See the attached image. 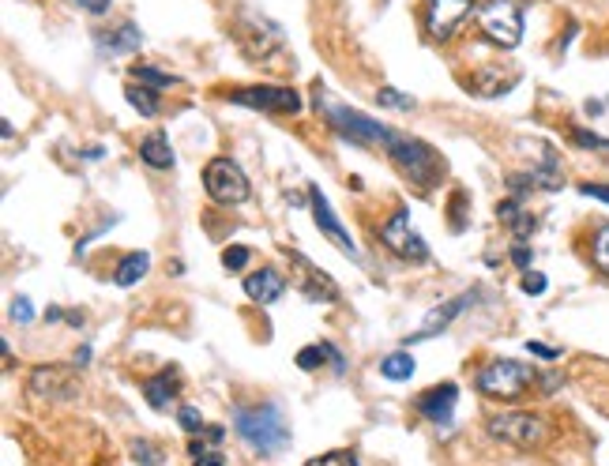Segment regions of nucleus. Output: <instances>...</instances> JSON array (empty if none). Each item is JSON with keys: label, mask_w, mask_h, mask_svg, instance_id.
Returning <instances> with one entry per match:
<instances>
[{"label": "nucleus", "mask_w": 609, "mask_h": 466, "mask_svg": "<svg viewBox=\"0 0 609 466\" xmlns=\"http://www.w3.org/2000/svg\"><path fill=\"white\" fill-rule=\"evenodd\" d=\"M377 98H380V106H391V109H414V98L399 95L395 87H380V90H377Z\"/></svg>", "instance_id": "obj_33"}, {"label": "nucleus", "mask_w": 609, "mask_h": 466, "mask_svg": "<svg viewBox=\"0 0 609 466\" xmlns=\"http://www.w3.org/2000/svg\"><path fill=\"white\" fill-rule=\"evenodd\" d=\"M181 395V372L177 368H162L155 377L143 380V399L150 410H170V402H177Z\"/></svg>", "instance_id": "obj_17"}, {"label": "nucleus", "mask_w": 609, "mask_h": 466, "mask_svg": "<svg viewBox=\"0 0 609 466\" xmlns=\"http://www.w3.org/2000/svg\"><path fill=\"white\" fill-rule=\"evenodd\" d=\"M237 42L256 60V65H260V60H263V65H286L283 30L271 19L256 16V12H241L237 16Z\"/></svg>", "instance_id": "obj_4"}, {"label": "nucleus", "mask_w": 609, "mask_h": 466, "mask_svg": "<svg viewBox=\"0 0 609 466\" xmlns=\"http://www.w3.org/2000/svg\"><path fill=\"white\" fill-rule=\"evenodd\" d=\"M233 432L245 440L256 455H279L290 444V421L279 402H260V407H237L233 410Z\"/></svg>", "instance_id": "obj_1"}, {"label": "nucleus", "mask_w": 609, "mask_h": 466, "mask_svg": "<svg viewBox=\"0 0 609 466\" xmlns=\"http://www.w3.org/2000/svg\"><path fill=\"white\" fill-rule=\"evenodd\" d=\"M580 192L583 196H591V200H602V203H609V184H580Z\"/></svg>", "instance_id": "obj_36"}, {"label": "nucleus", "mask_w": 609, "mask_h": 466, "mask_svg": "<svg viewBox=\"0 0 609 466\" xmlns=\"http://www.w3.org/2000/svg\"><path fill=\"white\" fill-rule=\"evenodd\" d=\"M531 384H538L534 365L515 361V357H497V361H490L478 372V391L490 395V399H508L511 402V399L527 395Z\"/></svg>", "instance_id": "obj_5"}, {"label": "nucleus", "mask_w": 609, "mask_h": 466, "mask_svg": "<svg viewBox=\"0 0 609 466\" xmlns=\"http://www.w3.org/2000/svg\"><path fill=\"white\" fill-rule=\"evenodd\" d=\"M474 297H478V294L470 290V294H459V297H451V301H440V305L433 308V313L421 320V327L410 335V343H421V338H433V335L448 331V327H451V320L459 316V313H467V308L474 305Z\"/></svg>", "instance_id": "obj_16"}, {"label": "nucleus", "mask_w": 609, "mask_h": 466, "mask_svg": "<svg viewBox=\"0 0 609 466\" xmlns=\"http://www.w3.org/2000/svg\"><path fill=\"white\" fill-rule=\"evenodd\" d=\"M497 219H501V223H504L515 237H520V241L534 233V214H531V211H523V203L515 200V196H511V200H504V203H497Z\"/></svg>", "instance_id": "obj_20"}, {"label": "nucleus", "mask_w": 609, "mask_h": 466, "mask_svg": "<svg viewBox=\"0 0 609 466\" xmlns=\"http://www.w3.org/2000/svg\"><path fill=\"white\" fill-rule=\"evenodd\" d=\"M490 437L501 440V444H511V448H542L550 440V425L538 414H527V410H508V414H493L490 418Z\"/></svg>", "instance_id": "obj_6"}, {"label": "nucleus", "mask_w": 609, "mask_h": 466, "mask_svg": "<svg viewBox=\"0 0 609 466\" xmlns=\"http://www.w3.org/2000/svg\"><path fill=\"white\" fill-rule=\"evenodd\" d=\"M511 260H515V267H523V271H531V248H511Z\"/></svg>", "instance_id": "obj_39"}, {"label": "nucleus", "mask_w": 609, "mask_h": 466, "mask_svg": "<svg viewBox=\"0 0 609 466\" xmlns=\"http://www.w3.org/2000/svg\"><path fill=\"white\" fill-rule=\"evenodd\" d=\"M192 466H226V459H222L219 451H211V448H207V451H200V455L192 459Z\"/></svg>", "instance_id": "obj_37"}, {"label": "nucleus", "mask_w": 609, "mask_h": 466, "mask_svg": "<svg viewBox=\"0 0 609 466\" xmlns=\"http://www.w3.org/2000/svg\"><path fill=\"white\" fill-rule=\"evenodd\" d=\"M139 159L150 166V170H173V147H170V136L166 132H150L139 140Z\"/></svg>", "instance_id": "obj_19"}, {"label": "nucleus", "mask_w": 609, "mask_h": 466, "mask_svg": "<svg viewBox=\"0 0 609 466\" xmlns=\"http://www.w3.org/2000/svg\"><path fill=\"white\" fill-rule=\"evenodd\" d=\"M304 466H357V455H354V451H346V448H339V451H327V455L309 459Z\"/></svg>", "instance_id": "obj_30"}, {"label": "nucleus", "mask_w": 609, "mask_h": 466, "mask_svg": "<svg viewBox=\"0 0 609 466\" xmlns=\"http://www.w3.org/2000/svg\"><path fill=\"white\" fill-rule=\"evenodd\" d=\"M380 241H384L387 253H395V256L407 260V264H421V260H429V248H425L421 233L410 226L407 207H399V211H395L391 219L380 226Z\"/></svg>", "instance_id": "obj_9"}, {"label": "nucleus", "mask_w": 609, "mask_h": 466, "mask_svg": "<svg viewBox=\"0 0 609 466\" xmlns=\"http://www.w3.org/2000/svg\"><path fill=\"white\" fill-rule=\"evenodd\" d=\"M12 320H19V324H30V320H35V308H30L26 297H15V301H12Z\"/></svg>", "instance_id": "obj_35"}, {"label": "nucleus", "mask_w": 609, "mask_h": 466, "mask_svg": "<svg viewBox=\"0 0 609 466\" xmlns=\"http://www.w3.org/2000/svg\"><path fill=\"white\" fill-rule=\"evenodd\" d=\"M324 357H327V343H316V347H301L294 361H297L301 372H313V368L324 365ZM327 361H331V357H327Z\"/></svg>", "instance_id": "obj_26"}, {"label": "nucleus", "mask_w": 609, "mask_h": 466, "mask_svg": "<svg viewBox=\"0 0 609 466\" xmlns=\"http://www.w3.org/2000/svg\"><path fill=\"white\" fill-rule=\"evenodd\" d=\"M520 286H523V294H545V286H550V283H545V274H538V271H527Z\"/></svg>", "instance_id": "obj_34"}, {"label": "nucleus", "mask_w": 609, "mask_h": 466, "mask_svg": "<svg viewBox=\"0 0 609 466\" xmlns=\"http://www.w3.org/2000/svg\"><path fill=\"white\" fill-rule=\"evenodd\" d=\"M132 79L143 83V87H155V90H162V87H177V83H181V76H173V72H159V68H150V65H132Z\"/></svg>", "instance_id": "obj_25"}, {"label": "nucleus", "mask_w": 609, "mask_h": 466, "mask_svg": "<svg viewBox=\"0 0 609 466\" xmlns=\"http://www.w3.org/2000/svg\"><path fill=\"white\" fill-rule=\"evenodd\" d=\"M572 143L583 147V150H602V154H609V140H602V136H594V132H587V129H572Z\"/></svg>", "instance_id": "obj_31"}, {"label": "nucleus", "mask_w": 609, "mask_h": 466, "mask_svg": "<svg viewBox=\"0 0 609 466\" xmlns=\"http://www.w3.org/2000/svg\"><path fill=\"white\" fill-rule=\"evenodd\" d=\"M474 16V0H429L425 5V30L433 42H448Z\"/></svg>", "instance_id": "obj_11"}, {"label": "nucleus", "mask_w": 609, "mask_h": 466, "mask_svg": "<svg viewBox=\"0 0 609 466\" xmlns=\"http://www.w3.org/2000/svg\"><path fill=\"white\" fill-rule=\"evenodd\" d=\"M245 294L256 301V305H275L283 294H286V278L275 271V267H260L245 278Z\"/></svg>", "instance_id": "obj_18"}, {"label": "nucleus", "mask_w": 609, "mask_h": 466, "mask_svg": "<svg viewBox=\"0 0 609 466\" xmlns=\"http://www.w3.org/2000/svg\"><path fill=\"white\" fill-rule=\"evenodd\" d=\"M380 372H384L387 380H410L414 377V357L407 350H395V354H387L380 361Z\"/></svg>", "instance_id": "obj_24"}, {"label": "nucleus", "mask_w": 609, "mask_h": 466, "mask_svg": "<svg viewBox=\"0 0 609 466\" xmlns=\"http://www.w3.org/2000/svg\"><path fill=\"white\" fill-rule=\"evenodd\" d=\"M527 350H531L534 357H545V361H557V357H561V350H553V347H545V343H527Z\"/></svg>", "instance_id": "obj_38"}, {"label": "nucleus", "mask_w": 609, "mask_h": 466, "mask_svg": "<svg viewBox=\"0 0 609 466\" xmlns=\"http://www.w3.org/2000/svg\"><path fill=\"white\" fill-rule=\"evenodd\" d=\"M316 109L324 113V120L331 124V132H339L343 140H350V143H357V147H387L391 143V129H384L380 120H373V117H365L361 109H350V106H343V102H335L327 90L316 83Z\"/></svg>", "instance_id": "obj_2"}, {"label": "nucleus", "mask_w": 609, "mask_h": 466, "mask_svg": "<svg viewBox=\"0 0 609 466\" xmlns=\"http://www.w3.org/2000/svg\"><path fill=\"white\" fill-rule=\"evenodd\" d=\"M143 46V35H139V26L136 23H125V26H117L109 38H102V49L109 53H132Z\"/></svg>", "instance_id": "obj_23"}, {"label": "nucleus", "mask_w": 609, "mask_h": 466, "mask_svg": "<svg viewBox=\"0 0 609 466\" xmlns=\"http://www.w3.org/2000/svg\"><path fill=\"white\" fill-rule=\"evenodd\" d=\"M177 425L185 429V432H192V437L207 429V425H203V414H200L196 407H181V410H177Z\"/></svg>", "instance_id": "obj_32"}, {"label": "nucleus", "mask_w": 609, "mask_h": 466, "mask_svg": "<svg viewBox=\"0 0 609 466\" xmlns=\"http://www.w3.org/2000/svg\"><path fill=\"white\" fill-rule=\"evenodd\" d=\"M147 267H150V256H147V253H129L125 260L117 264L113 283H117V286H136L139 278L147 274Z\"/></svg>", "instance_id": "obj_21"}, {"label": "nucleus", "mask_w": 609, "mask_h": 466, "mask_svg": "<svg viewBox=\"0 0 609 466\" xmlns=\"http://www.w3.org/2000/svg\"><path fill=\"white\" fill-rule=\"evenodd\" d=\"M132 459L139 462V466H162L166 462V455L150 444V440H132Z\"/></svg>", "instance_id": "obj_28"}, {"label": "nucleus", "mask_w": 609, "mask_h": 466, "mask_svg": "<svg viewBox=\"0 0 609 466\" xmlns=\"http://www.w3.org/2000/svg\"><path fill=\"white\" fill-rule=\"evenodd\" d=\"M226 98L233 106H249V109H263V113H279V117H290L301 109V95L290 87H237Z\"/></svg>", "instance_id": "obj_10"}, {"label": "nucleus", "mask_w": 609, "mask_h": 466, "mask_svg": "<svg viewBox=\"0 0 609 466\" xmlns=\"http://www.w3.org/2000/svg\"><path fill=\"white\" fill-rule=\"evenodd\" d=\"M478 26L485 38L504 49H515L523 42V12L515 0H490L485 8H478Z\"/></svg>", "instance_id": "obj_8"}, {"label": "nucleus", "mask_w": 609, "mask_h": 466, "mask_svg": "<svg viewBox=\"0 0 609 466\" xmlns=\"http://www.w3.org/2000/svg\"><path fill=\"white\" fill-rule=\"evenodd\" d=\"M455 402H459V388L455 384H437V388H429V391H421L418 395V414L425 418V421H433L437 429H451V421H455Z\"/></svg>", "instance_id": "obj_15"}, {"label": "nucleus", "mask_w": 609, "mask_h": 466, "mask_svg": "<svg viewBox=\"0 0 609 466\" xmlns=\"http://www.w3.org/2000/svg\"><path fill=\"white\" fill-rule=\"evenodd\" d=\"M26 391L35 395V399H42V402H60V399H72L79 388H76V380H72L68 368H60V365H38L35 372H30Z\"/></svg>", "instance_id": "obj_13"}, {"label": "nucleus", "mask_w": 609, "mask_h": 466, "mask_svg": "<svg viewBox=\"0 0 609 466\" xmlns=\"http://www.w3.org/2000/svg\"><path fill=\"white\" fill-rule=\"evenodd\" d=\"M203 189L207 196L222 203V207H237V203H245L249 192H253V184L245 177V170H241L233 159H211L203 166Z\"/></svg>", "instance_id": "obj_7"}, {"label": "nucleus", "mask_w": 609, "mask_h": 466, "mask_svg": "<svg viewBox=\"0 0 609 466\" xmlns=\"http://www.w3.org/2000/svg\"><path fill=\"white\" fill-rule=\"evenodd\" d=\"M309 207H313V219H316V226H320V233L339 248V253H346L350 260H357V244L350 241V233L343 230V223L335 219V211H331V203H327V196L316 189V184H309Z\"/></svg>", "instance_id": "obj_14"}, {"label": "nucleus", "mask_w": 609, "mask_h": 466, "mask_svg": "<svg viewBox=\"0 0 609 466\" xmlns=\"http://www.w3.org/2000/svg\"><path fill=\"white\" fill-rule=\"evenodd\" d=\"M83 8H90V12H106L109 5H106V0H83Z\"/></svg>", "instance_id": "obj_41"}, {"label": "nucleus", "mask_w": 609, "mask_h": 466, "mask_svg": "<svg viewBox=\"0 0 609 466\" xmlns=\"http://www.w3.org/2000/svg\"><path fill=\"white\" fill-rule=\"evenodd\" d=\"M591 260L609 274V226H598L594 230V241H591Z\"/></svg>", "instance_id": "obj_27"}, {"label": "nucleus", "mask_w": 609, "mask_h": 466, "mask_svg": "<svg viewBox=\"0 0 609 466\" xmlns=\"http://www.w3.org/2000/svg\"><path fill=\"white\" fill-rule=\"evenodd\" d=\"M72 365H76V368H83V365H90V347H79V350L72 354Z\"/></svg>", "instance_id": "obj_40"}, {"label": "nucleus", "mask_w": 609, "mask_h": 466, "mask_svg": "<svg viewBox=\"0 0 609 466\" xmlns=\"http://www.w3.org/2000/svg\"><path fill=\"white\" fill-rule=\"evenodd\" d=\"M286 256H290V264L297 267V271H294V286L301 290L304 301H313V305H320V301H324V305H335V301H339V286H335L313 260H304L301 253H290V248H286Z\"/></svg>", "instance_id": "obj_12"}, {"label": "nucleus", "mask_w": 609, "mask_h": 466, "mask_svg": "<svg viewBox=\"0 0 609 466\" xmlns=\"http://www.w3.org/2000/svg\"><path fill=\"white\" fill-rule=\"evenodd\" d=\"M125 98L132 109H139V117H159V95H155V87H143V83H129L125 87Z\"/></svg>", "instance_id": "obj_22"}, {"label": "nucleus", "mask_w": 609, "mask_h": 466, "mask_svg": "<svg viewBox=\"0 0 609 466\" xmlns=\"http://www.w3.org/2000/svg\"><path fill=\"white\" fill-rule=\"evenodd\" d=\"M249 260H253V253H249L245 244H230V248H222V267H226V271H245Z\"/></svg>", "instance_id": "obj_29"}, {"label": "nucleus", "mask_w": 609, "mask_h": 466, "mask_svg": "<svg viewBox=\"0 0 609 466\" xmlns=\"http://www.w3.org/2000/svg\"><path fill=\"white\" fill-rule=\"evenodd\" d=\"M387 159L395 162V170H399L403 177H410L418 189H433V184H440V177H444V159L425 140H414V136L395 132L391 143H387Z\"/></svg>", "instance_id": "obj_3"}]
</instances>
